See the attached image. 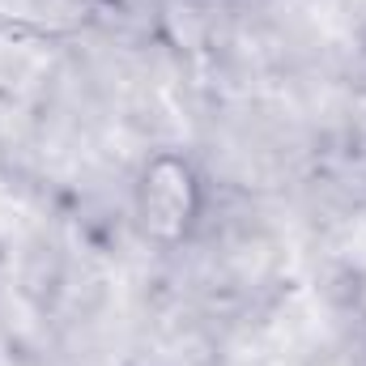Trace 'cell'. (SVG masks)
<instances>
[{
	"instance_id": "1",
	"label": "cell",
	"mask_w": 366,
	"mask_h": 366,
	"mask_svg": "<svg viewBox=\"0 0 366 366\" xmlns=\"http://www.w3.org/2000/svg\"><path fill=\"white\" fill-rule=\"evenodd\" d=\"M204 217V179L192 158L175 149L149 154L132 179V222L145 243L179 247Z\"/></svg>"
},
{
	"instance_id": "2",
	"label": "cell",
	"mask_w": 366,
	"mask_h": 366,
	"mask_svg": "<svg viewBox=\"0 0 366 366\" xmlns=\"http://www.w3.org/2000/svg\"><path fill=\"white\" fill-rule=\"evenodd\" d=\"M354 307H358V315H362V324H366V273L358 277V285H354Z\"/></svg>"
}]
</instances>
